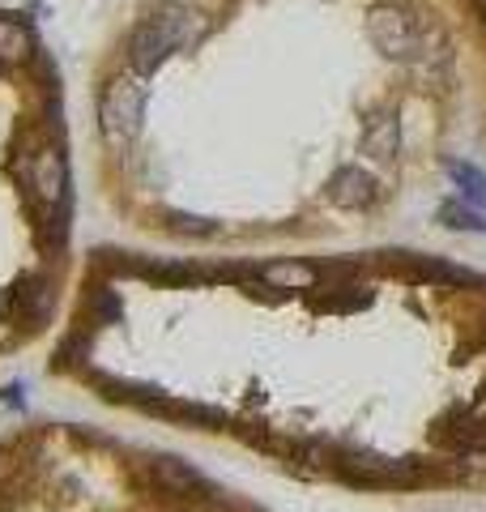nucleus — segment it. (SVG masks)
<instances>
[{
	"label": "nucleus",
	"instance_id": "7ed1b4c3",
	"mask_svg": "<svg viewBox=\"0 0 486 512\" xmlns=\"http://www.w3.org/2000/svg\"><path fill=\"white\" fill-rule=\"evenodd\" d=\"M333 466L342 478H350L354 487H414L418 483L414 461H393V457H376V453H342Z\"/></svg>",
	"mask_w": 486,
	"mask_h": 512
},
{
	"label": "nucleus",
	"instance_id": "1a4fd4ad",
	"mask_svg": "<svg viewBox=\"0 0 486 512\" xmlns=\"http://www.w3.org/2000/svg\"><path fill=\"white\" fill-rule=\"evenodd\" d=\"M363 150L371 158H393L397 154V120L393 116H380V120H371V128L363 133Z\"/></svg>",
	"mask_w": 486,
	"mask_h": 512
},
{
	"label": "nucleus",
	"instance_id": "6e6552de",
	"mask_svg": "<svg viewBox=\"0 0 486 512\" xmlns=\"http://www.w3.org/2000/svg\"><path fill=\"white\" fill-rule=\"evenodd\" d=\"M150 470H154V483L167 495H197V491H205V478L192 466H184L180 457H158Z\"/></svg>",
	"mask_w": 486,
	"mask_h": 512
},
{
	"label": "nucleus",
	"instance_id": "4468645a",
	"mask_svg": "<svg viewBox=\"0 0 486 512\" xmlns=\"http://www.w3.org/2000/svg\"><path fill=\"white\" fill-rule=\"evenodd\" d=\"M171 227H175V231H184V235H209V231H214V222L192 218V214H171Z\"/></svg>",
	"mask_w": 486,
	"mask_h": 512
},
{
	"label": "nucleus",
	"instance_id": "f03ea898",
	"mask_svg": "<svg viewBox=\"0 0 486 512\" xmlns=\"http://www.w3.org/2000/svg\"><path fill=\"white\" fill-rule=\"evenodd\" d=\"M367 30H371V43H376L388 60H418V52H423V30H418V22L397 5L371 9Z\"/></svg>",
	"mask_w": 486,
	"mask_h": 512
},
{
	"label": "nucleus",
	"instance_id": "423d86ee",
	"mask_svg": "<svg viewBox=\"0 0 486 512\" xmlns=\"http://www.w3.org/2000/svg\"><path fill=\"white\" fill-rule=\"evenodd\" d=\"M30 188L43 205H56L64 197V158L56 150H39L30 158Z\"/></svg>",
	"mask_w": 486,
	"mask_h": 512
},
{
	"label": "nucleus",
	"instance_id": "20e7f679",
	"mask_svg": "<svg viewBox=\"0 0 486 512\" xmlns=\"http://www.w3.org/2000/svg\"><path fill=\"white\" fill-rule=\"evenodd\" d=\"M175 43H180V13L145 18L133 30V39H128V60H133V69L145 77V73H154L158 64L175 52Z\"/></svg>",
	"mask_w": 486,
	"mask_h": 512
},
{
	"label": "nucleus",
	"instance_id": "9b49d317",
	"mask_svg": "<svg viewBox=\"0 0 486 512\" xmlns=\"http://www.w3.org/2000/svg\"><path fill=\"white\" fill-rule=\"evenodd\" d=\"M30 56V35L22 22L0 18V60H26Z\"/></svg>",
	"mask_w": 486,
	"mask_h": 512
},
{
	"label": "nucleus",
	"instance_id": "9d476101",
	"mask_svg": "<svg viewBox=\"0 0 486 512\" xmlns=\"http://www.w3.org/2000/svg\"><path fill=\"white\" fill-rule=\"evenodd\" d=\"M448 180L461 188V197L469 205H482L486 201V175L474 163H448Z\"/></svg>",
	"mask_w": 486,
	"mask_h": 512
},
{
	"label": "nucleus",
	"instance_id": "0eeeda50",
	"mask_svg": "<svg viewBox=\"0 0 486 512\" xmlns=\"http://www.w3.org/2000/svg\"><path fill=\"white\" fill-rule=\"evenodd\" d=\"M261 282L273 286V291H316L320 269L290 256V261H269V265H261Z\"/></svg>",
	"mask_w": 486,
	"mask_h": 512
},
{
	"label": "nucleus",
	"instance_id": "39448f33",
	"mask_svg": "<svg viewBox=\"0 0 486 512\" xmlns=\"http://www.w3.org/2000/svg\"><path fill=\"white\" fill-rule=\"evenodd\" d=\"M329 197H333V205H342V210H363V205L376 201V180L359 167H342L329 184Z\"/></svg>",
	"mask_w": 486,
	"mask_h": 512
},
{
	"label": "nucleus",
	"instance_id": "f257e3e1",
	"mask_svg": "<svg viewBox=\"0 0 486 512\" xmlns=\"http://www.w3.org/2000/svg\"><path fill=\"white\" fill-rule=\"evenodd\" d=\"M141 120H145V86L137 77H116L103 90V103H99V128H103L107 146L124 150L141 133Z\"/></svg>",
	"mask_w": 486,
	"mask_h": 512
},
{
	"label": "nucleus",
	"instance_id": "ddd939ff",
	"mask_svg": "<svg viewBox=\"0 0 486 512\" xmlns=\"http://www.w3.org/2000/svg\"><path fill=\"white\" fill-rule=\"evenodd\" d=\"M457 474L465 478V483L486 487V448H465V453L457 457Z\"/></svg>",
	"mask_w": 486,
	"mask_h": 512
},
{
	"label": "nucleus",
	"instance_id": "f8f14e48",
	"mask_svg": "<svg viewBox=\"0 0 486 512\" xmlns=\"http://www.w3.org/2000/svg\"><path fill=\"white\" fill-rule=\"evenodd\" d=\"M440 218L448 222L452 231H478V235H486V218H482V214H474V210H469V205L448 201L444 210H440Z\"/></svg>",
	"mask_w": 486,
	"mask_h": 512
}]
</instances>
